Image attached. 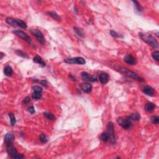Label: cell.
Wrapping results in <instances>:
<instances>
[{
	"mask_svg": "<svg viewBox=\"0 0 159 159\" xmlns=\"http://www.w3.org/2000/svg\"><path fill=\"white\" fill-rule=\"evenodd\" d=\"M30 32L37 38V41H38V42L39 43H41V44H43L44 43V37H43L42 33L39 30H38V29H32L30 30Z\"/></svg>",
	"mask_w": 159,
	"mask_h": 159,
	"instance_id": "obj_7",
	"label": "cell"
},
{
	"mask_svg": "<svg viewBox=\"0 0 159 159\" xmlns=\"http://www.w3.org/2000/svg\"><path fill=\"white\" fill-rule=\"evenodd\" d=\"M33 61H34V62H35V63H38V64H39L42 67H45V65H46V63L43 61V60L41 58V57L38 56V55L36 56L34 58H33Z\"/></svg>",
	"mask_w": 159,
	"mask_h": 159,
	"instance_id": "obj_14",
	"label": "cell"
},
{
	"mask_svg": "<svg viewBox=\"0 0 159 159\" xmlns=\"http://www.w3.org/2000/svg\"><path fill=\"white\" fill-rule=\"evenodd\" d=\"M101 139L104 142H107L109 140V134H108V133L107 132L102 133L101 135Z\"/></svg>",
	"mask_w": 159,
	"mask_h": 159,
	"instance_id": "obj_23",
	"label": "cell"
},
{
	"mask_svg": "<svg viewBox=\"0 0 159 159\" xmlns=\"http://www.w3.org/2000/svg\"><path fill=\"white\" fill-rule=\"evenodd\" d=\"M24 156L22 154H17V155H16V156L14 157L13 158V159H24Z\"/></svg>",
	"mask_w": 159,
	"mask_h": 159,
	"instance_id": "obj_36",
	"label": "cell"
},
{
	"mask_svg": "<svg viewBox=\"0 0 159 159\" xmlns=\"http://www.w3.org/2000/svg\"><path fill=\"white\" fill-rule=\"evenodd\" d=\"M32 89L34 92L42 93V88L41 87H39V86H34L32 87Z\"/></svg>",
	"mask_w": 159,
	"mask_h": 159,
	"instance_id": "obj_31",
	"label": "cell"
},
{
	"mask_svg": "<svg viewBox=\"0 0 159 159\" xmlns=\"http://www.w3.org/2000/svg\"><path fill=\"white\" fill-rule=\"evenodd\" d=\"M129 118L130 119V120H132V121H139L141 119V115L139 113H133V114H131L129 116H128Z\"/></svg>",
	"mask_w": 159,
	"mask_h": 159,
	"instance_id": "obj_18",
	"label": "cell"
},
{
	"mask_svg": "<svg viewBox=\"0 0 159 159\" xmlns=\"http://www.w3.org/2000/svg\"><path fill=\"white\" fill-rule=\"evenodd\" d=\"M28 111H29L30 113H31V114H34V113H35L36 111H35V109L34 107L30 106L28 108Z\"/></svg>",
	"mask_w": 159,
	"mask_h": 159,
	"instance_id": "obj_35",
	"label": "cell"
},
{
	"mask_svg": "<svg viewBox=\"0 0 159 159\" xmlns=\"http://www.w3.org/2000/svg\"><path fill=\"white\" fill-rule=\"evenodd\" d=\"M107 132L109 134V139L111 144H115L116 142V137L115 134V127L113 122H109L107 124Z\"/></svg>",
	"mask_w": 159,
	"mask_h": 159,
	"instance_id": "obj_4",
	"label": "cell"
},
{
	"mask_svg": "<svg viewBox=\"0 0 159 159\" xmlns=\"http://www.w3.org/2000/svg\"><path fill=\"white\" fill-rule=\"evenodd\" d=\"M142 92L147 96H153L155 95V90L154 88L148 85H144L142 88Z\"/></svg>",
	"mask_w": 159,
	"mask_h": 159,
	"instance_id": "obj_9",
	"label": "cell"
},
{
	"mask_svg": "<svg viewBox=\"0 0 159 159\" xmlns=\"http://www.w3.org/2000/svg\"><path fill=\"white\" fill-rule=\"evenodd\" d=\"M81 76H82V78L85 80L89 81V82H95L97 81V78L95 76H93L91 75H89L88 73L85 72H83L81 73Z\"/></svg>",
	"mask_w": 159,
	"mask_h": 159,
	"instance_id": "obj_11",
	"label": "cell"
},
{
	"mask_svg": "<svg viewBox=\"0 0 159 159\" xmlns=\"http://www.w3.org/2000/svg\"><path fill=\"white\" fill-rule=\"evenodd\" d=\"M73 29H74V31L75 32V33H76V34H77L79 37H84V33H83V30H82V29H80V28H76V27H75V28H73Z\"/></svg>",
	"mask_w": 159,
	"mask_h": 159,
	"instance_id": "obj_21",
	"label": "cell"
},
{
	"mask_svg": "<svg viewBox=\"0 0 159 159\" xmlns=\"http://www.w3.org/2000/svg\"><path fill=\"white\" fill-rule=\"evenodd\" d=\"M3 56H4V54H3V53L1 52V59H2V58H3Z\"/></svg>",
	"mask_w": 159,
	"mask_h": 159,
	"instance_id": "obj_38",
	"label": "cell"
},
{
	"mask_svg": "<svg viewBox=\"0 0 159 159\" xmlns=\"http://www.w3.org/2000/svg\"><path fill=\"white\" fill-rule=\"evenodd\" d=\"M110 34L111 35V36H113V37H115V38L119 37V36H118V34H117V32H115V30H111Z\"/></svg>",
	"mask_w": 159,
	"mask_h": 159,
	"instance_id": "obj_34",
	"label": "cell"
},
{
	"mask_svg": "<svg viewBox=\"0 0 159 159\" xmlns=\"http://www.w3.org/2000/svg\"><path fill=\"white\" fill-rule=\"evenodd\" d=\"M14 140V134L13 132H9L7 133L4 136V142L6 143V145H12Z\"/></svg>",
	"mask_w": 159,
	"mask_h": 159,
	"instance_id": "obj_8",
	"label": "cell"
},
{
	"mask_svg": "<svg viewBox=\"0 0 159 159\" xmlns=\"http://www.w3.org/2000/svg\"><path fill=\"white\" fill-rule=\"evenodd\" d=\"M152 57L154 60H155L156 61L159 60V51H155L154 52H153Z\"/></svg>",
	"mask_w": 159,
	"mask_h": 159,
	"instance_id": "obj_32",
	"label": "cell"
},
{
	"mask_svg": "<svg viewBox=\"0 0 159 159\" xmlns=\"http://www.w3.org/2000/svg\"><path fill=\"white\" fill-rule=\"evenodd\" d=\"M4 73L6 76H10L12 75L13 71V69L11 68V67H10L9 65H7L6 67L4 68Z\"/></svg>",
	"mask_w": 159,
	"mask_h": 159,
	"instance_id": "obj_19",
	"label": "cell"
},
{
	"mask_svg": "<svg viewBox=\"0 0 159 159\" xmlns=\"http://www.w3.org/2000/svg\"><path fill=\"white\" fill-rule=\"evenodd\" d=\"M16 52L19 56H21L22 57H24V58H28V56L24 52L21 51V50H16Z\"/></svg>",
	"mask_w": 159,
	"mask_h": 159,
	"instance_id": "obj_29",
	"label": "cell"
},
{
	"mask_svg": "<svg viewBox=\"0 0 159 159\" xmlns=\"http://www.w3.org/2000/svg\"><path fill=\"white\" fill-rule=\"evenodd\" d=\"M139 36L141 38L144 42L148 43L149 45L154 48H158L159 43H158L157 41L155 39V38H154L151 34H143V33H140Z\"/></svg>",
	"mask_w": 159,
	"mask_h": 159,
	"instance_id": "obj_2",
	"label": "cell"
},
{
	"mask_svg": "<svg viewBox=\"0 0 159 159\" xmlns=\"http://www.w3.org/2000/svg\"><path fill=\"white\" fill-rule=\"evenodd\" d=\"M124 60L128 64L132 65H135L137 63L135 58H134V57L132 56L131 55H130V54H128V55H126L124 58Z\"/></svg>",
	"mask_w": 159,
	"mask_h": 159,
	"instance_id": "obj_12",
	"label": "cell"
},
{
	"mask_svg": "<svg viewBox=\"0 0 159 159\" xmlns=\"http://www.w3.org/2000/svg\"><path fill=\"white\" fill-rule=\"evenodd\" d=\"M132 3H134V6H135L136 10H137V11H139V12H141L142 11V8L141 7V4L137 1H132Z\"/></svg>",
	"mask_w": 159,
	"mask_h": 159,
	"instance_id": "obj_25",
	"label": "cell"
},
{
	"mask_svg": "<svg viewBox=\"0 0 159 159\" xmlns=\"http://www.w3.org/2000/svg\"><path fill=\"white\" fill-rule=\"evenodd\" d=\"M100 81L101 83L103 84H106L108 83V80H109V76L107 73H101L100 75Z\"/></svg>",
	"mask_w": 159,
	"mask_h": 159,
	"instance_id": "obj_16",
	"label": "cell"
},
{
	"mask_svg": "<svg viewBox=\"0 0 159 159\" xmlns=\"http://www.w3.org/2000/svg\"><path fill=\"white\" fill-rule=\"evenodd\" d=\"M6 151L8 155L13 159L17 154V150L12 145H6Z\"/></svg>",
	"mask_w": 159,
	"mask_h": 159,
	"instance_id": "obj_10",
	"label": "cell"
},
{
	"mask_svg": "<svg viewBox=\"0 0 159 159\" xmlns=\"http://www.w3.org/2000/svg\"><path fill=\"white\" fill-rule=\"evenodd\" d=\"M30 101V98L29 97V96H27V97H26L24 99V100H23V101H22V103H23V104H28Z\"/></svg>",
	"mask_w": 159,
	"mask_h": 159,
	"instance_id": "obj_33",
	"label": "cell"
},
{
	"mask_svg": "<svg viewBox=\"0 0 159 159\" xmlns=\"http://www.w3.org/2000/svg\"><path fill=\"white\" fill-rule=\"evenodd\" d=\"M151 122L153 124H159V117L158 116H152L150 119Z\"/></svg>",
	"mask_w": 159,
	"mask_h": 159,
	"instance_id": "obj_30",
	"label": "cell"
},
{
	"mask_svg": "<svg viewBox=\"0 0 159 159\" xmlns=\"http://www.w3.org/2000/svg\"><path fill=\"white\" fill-rule=\"evenodd\" d=\"M47 14L49 15V16H51L54 19L56 20V21H60L61 20L60 17V16H58V15L57 14L55 11H50V12L48 13Z\"/></svg>",
	"mask_w": 159,
	"mask_h": 159,
	"instance_id": "obj_20",
	"label": "cell"
},
{
	"mask_svg": "<svg viewBox=\"0 0 159 159\" xmlns=\"http://www.w3.org/2000/svg\"><path fill=\"white\" fill-rule=\"evenodd\" d=\"M9 116L10 117V121H11V126H14L15 124L16 123V117H15L13 113H9Z\"/></svg>",
	"mask_w": 159,
	"mask_h": 159,
	"instance_id": "obj_22",
	"label": "cell"
},
{
	"mask_svg": "<svg viewBox=\"0 0 159 159\" xmlns=\"http://www.w3.org/2000/svg\"><path fill=\"white\" fill-rule=\"evenodd\" d=\"M41 85H42L44 86V87H46L47 85V82L45 80H43L41 81Z\"/></svg>",
	"mask_w": 159,
	"mask_h": 159,
	"instance_id": "obj_37",
	"label": "cell"
},
{
	"mask_svg": "<svg viewBox=\"0 0 159 159\" xmlns=\"http://www.w3.org/2000/svg\"><path fill=\"white\" fill-rule=\"evenodd\" d=\"M40 141L42 142V143H46L47 142V139L46 135H45L44 134H42L40 135Z\"/></svg>",
	"mask_w": 159,
	"mask_h": 159,
	"instance_id": "obj_28",
	"label": "cell"
},
{
	"mask_svg": "<svg viewBox=\"0 0 159 159\" xmlns=\"http://www.w3.org/2000/svg\"><path fill=\"white\" fill-rule=\"evenodd\" d=\"M155 108V104H153L152 103H148L145 104V109L148 113H152L154 111V110Z\"/></svg>",
	"mask_w": 159,
	"mask_h": 159,
	"instance_id": "obj_17",
	"label": "cell"
},
{
	"mask_svg": "<svg viewBox=\"0 0 159 159\" xmlns=\"http://www.w3.org/2000/svg\"><path fill=\"white\" fill-rule=\"evenodd\" d=\"M6 21L8 24H9V25H11L13 27H17L18 26L17 25V19H15L12 18V17H7L6 19Z\"/></svg>",
	"mask_w": 159,
	"mask_h": 159,
	"instance_id": "obj_15",
	"label": "cell"
},
{
	"mask_svg": "<svg viewBox=\"0 0 159 159\" xmlns=\"http://www.w3.org/2000/svg\"><path fill=\"white\" fill-rule=\"evenodd\" d=\"M80 88L85 93H89L92 90V85L89 84V83H82L80 85Z\"/></svg>",
	"mask_w": 159,
	"mask_h": 159,
	"instance_id": "obj_13",
	"label": "cell"
},
{
	"mask_svg": "<svg viewBox=\"0 0 159 159\" xmlns=\"http://www.w3.org/2000/svg\"><path fill=\"white\" fill-rule=\"evenodd\" d=\"M13 32V34H14L16 36H17V37H20V38L22 39L23 40L26 41V42H28V43H29V44L33 45L31 39H30V37H29V36L26 33L24 32L19 30H14Z\"/></svg>",
	"mask_w": 159,
	"mask_h": 159,
	"instance_id": "obj_5",
	"label": "cell"
},
{
	"mask_svg": "<svg viewBox=\"0 0 159 159\" xmlns=\"http://www.w3.org/2000/svg\"><path fill=\"white\" fill-rule=\"evenodd\" d=\"M115 69H116V71L119 72L121 73L122 75L128 76V77L131 78L138 81V82H142L144 81V80L142 77H141L139 75H137L136 73L134 72L131 71V70H129V69H126V68L121 67V66H116L115 67Z\"/></svg>",
	"mask_w": 159,
	"mask_h": 159,
	"instance_id": "obj_1",
	"label": "cell"
},
{
	"mask_svg": "<svg viewBox=\"0 0 159 159\" xmlns=\"http://www.w3.org/2000/svg\"><path fill=\"white\" fill-rule=\"evenodd\" d=\"M117 122L119 125H120L123 129H126V130L130 129L132 126L131 120L129 118V117H119L117 119Z\"/></svg>",
	"mask_w": 159,
	"mask_h": 159,
	"instance_id": "obj_3",
	"label": "cell"
},
{
	"mask_svg": "<svg viewBox=\"0 0 159 159\" xmlns=\"http://www.w3.org/2000/svg\"><path fill=\"white\" fill-rule=\"evenodd\" d=\"M41 97H42L41 93L34 92L32 94V98L34 100H39V99L41 98Z\"/></svg>",
	"mask_w": 159,
	"mask_h": 159,
	"instance_id": "obj_27",
	"label": "cell"
},
{
	"mask_svg": "<svg viewBox=\"0 0 159 159\" xmlns=\"http://www.w3.org/2000/svg\"><path fill=\"white\" fill-rule=\"evenodd\" d=\"M43 115H44L45 117H46L49 120H54V119H55V116H54V115L50 113L45 112V113H43Z\"/></svg>",
	"mask_w": 159,
	"mask_h": 159,
	"instance_id": "obj_26",
	"label": "cell"
},
{
	"mask_svg": "<svg viewBox=\"0 0 159 159\" xmlns=\"http://www.w3.org/2000/svg\"><path fill=\"white\" fill-rule=\"evenodd\" d=\"M64 62L69 64H78V65H84L86 63L85 60L82 57H74V58L65 59Z\"/></svg>",
	"mask_w": 159,
	"mask_h": 159,
	"instance_id": "obj_6",
	"label": "cell"
},
{
	"mask_svg": "<svg viewBox=\"0 0 159 159\" xmlns=\"http://www.w3.org/2000/svg\"><path fill=\"white\" fill-rule=\"evenodd\" d=\"M17 25H18V26H19L20 28H22V29H26L27 25L24 21L21 19H17Z\"/></svg>",
	"mask_w": 159,
	"mask_h": 159,
	"instance_id": "obj_24",
	"label": "cell"
}]
</instances>
